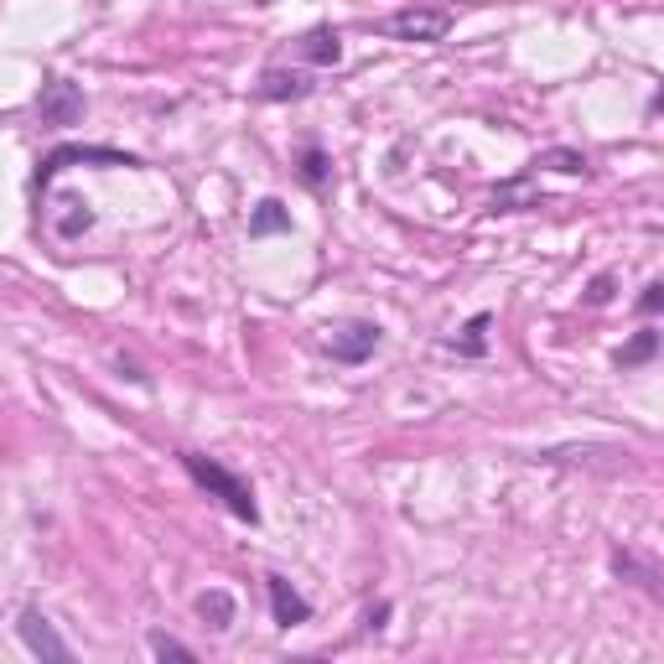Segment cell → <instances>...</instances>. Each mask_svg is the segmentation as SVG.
Returning a JSON list of instances; mask_svg holds the SVG:
<instances>
[{"mask_svg":"<svg viewBox=\"0 0 664 664\" xmlns=\"http://www.w3.org/2000/svg\"><path fill=\"white\" fill-rule=\"evenodd\" d=\"M182 468H188V477L203 488L208 498H218L234 520L244 524H255L260 520V503H255V488L244 483L239 473H229L224 462H214V457H203V451H182Z\"/></svg>","mask_w":664,"mask_h":664,"instance_id":"cell-1","label":"cell"},{"mask_svg":"<svg viewBox=\"0 0 664 664\" xmlns=\"http://www.w3.org/2000/svg\"><path fill=\"white\" fill-rule=\"evenodd\" d=\"M384 31L395 42H442L451 31V11L447 5H405V11H395L384 22Z\"/></svg>","mask_w":664,"mask_h":664,"instance_id":"cell-2","label":"cell"},{"mask_svg":"<svg viewBox=\"0 0 664 664\" xmlns=\"http://www.w3.org/2000/svg\"><path fill=\"white\" fill-rule=\"evenodd\" d=\"M37 110H42V125L68 130V125L84 119V94H78V84H68V78H48L42 94H37Z\"/></svg>","mask_w":664,"mask_h":664,"instance_id":"cell-3","label":"cell"},{"mask_svg":"<svg viewBox=\"0 0 664 664\" xmlns=\"http://www.w3.org/2000/svg\"><path fill=\"white\" fill-rule=\"evenodd\" d=\"M73 162H99V166H141L136 156H125V151H110V145H58L48 162L37 166V188H48L52 177Z\"/></svg>","mask_w":664,"mask_h":664,"instance_id":"cell-4","label":"cell"},{"mask_svg":"<svg viewBox=\"0 0 664 664\" xmlns=\"http://www.w3.org/2000/svg\"><path fill=\"white\" fill-rule=\"evenodd\" d=\"M380 322H343V328L328 337V354L337 358V363H363V358L380 348Z\"/></svg>","mask_w":664,"mask_h":664,"instance_id":"cell-5","label":"cell"},{"mask_svg":"<svg viewBox=\"0 0 664 664\" xmlns=\"http://www.w3.org/2000/svg\"><path fill=\"white\" fill-rule=\"evenodd\" d=\"M22 639H26V649H31V654H42V660H58V664L73 660V649L58 639V628H52L37 608H26L22 613Z\"/></svg>","mask_w":664,"mask_h":664,"instance_id":"cell-6","label":"cell"},{"mask_svg":"<svg viewBox=\"0 0 664 664\" xmlns=\"http://www.w3.org/2000/svg\"><path fill=\"white\" fill-rule=\"evenodd\" d=\"M265 592H270V608H276V623L281 628H296V623H307L311 617V602L285 576H265Z\"/></svg>","mask_w":664,"mask_h":664,"instance_id":"cell-7","label":"cell"},{"mask_svg":"<svg viewBox=\"0 0 664 664\" xmlns=\"http://www.w3.org/2000/svg\"><path fill=\"white\" fill-rule=\"evenodd\" d=\"M255 94L260 99H302L307 94V78H302V73H285V68H270L260 84H255Z\"/></svg>","mask_w":664,"mask_h":664,"instance_id":"cell-8","label":"cell"},{"mask_svg":"<svg viewBox=\"0 0 664 664\" xmlns=\"http://www.w3.org/2000/svg\"><path fill=\"white\" fill-rule=\"evenodd\" d=\"M197 613H203V623H208V628H214V634H224V628H229V623H234V597L229 592H203L197 597Z\"/></svg>","mask_w":664,"mask_h":664,"instance_id":"cell-9","label":"cell"},{"mask_svg":"<svg viewBox=\"0 0 664 664\" xmlns=\"http://www.w3.org/2000/svg\"><path fill=\"white\" fill-rule=\"evenodd\" d=\"M291 229V214H285V203H276V197H265L260 208H255V218H250V234H285Z\"/></svg>","mask_w":664,"mask_h":664,"instance_id":"cell-10","label":"cell"},{"mask_svg":"<svg viewBox=\"0 0 664 664\" xmlns=\"http://www.w3.org/2000/svg\"><path fill=\"white\" fill-rule=\"evenodd\" d=\"M302 58H311V63H322V68H328V63H337V58H343V48H337V31H328V26H317V31L307 37V42H302Z\"/></svg>","mask_w":664,"mask_h":664,"instance_id":"cell-11","label":"cell"},{"mask_svg":"<svg viewBox=\"0 0 664 664\" xmlns=\"http://www.w3.org/2000/svg\"><path fill=\"white\" fill-rule=\"evenodd\" d=\"M488 328H494V317H488V311H477L473 322H468V328H462V337H451V348H457V354H483V348H488Z\"/></svg>","mask_w":664,"mask_h":664,"instance_id":"cell-12","label":"cell"},{"mask_svg":"<svg viewBox=\"0 0 664 664\" xmlns=\"http://www.w3.org/2000/svg\"><path fill=\"white\" fill-rule=\"evenodd\" d=\"M654 354H660V332H654V328H643L639 337H634V343H628V348L617 354V363H623V369H634V363H649Z\"/></svg>","mask_w":664,"mask_h":664,"instance_id":"cell-13","label":"cell"},{"mask_svg":"<svg viewBox=\"0 0 664 664\" xmlns=\"http://www.w3.org/2000/svg\"><path fill=\"white\" fill-rule=\"evenodd\" d=\"M535 166H556V171H566V177H576V171H587V156L582 151H546Z\"/></svg>","mask_w":664,"mask_h":664,"instance_id":"cell-14","label":"cell"},{"mask_svg":"<svg viewBox=\"0 0 664 664\" xmlns=\"http://www.w3.org/2000/svg\"><path fill=\"white\" fill-rule=\"evenodd\" d=\"M151 654H156V660H182V664H192V649H188V643L166 639V634H151Z\"/></svg>","mask_w":664,"mask_h":664,"instance_id":"cell-15","label":"cell"},{"mask_svg":"<svg viewBox=\"0 0 664 664\" xmlns=\"http://www.w3.org/2000/svg\"><path fill=\"white\" fill-rule=\"evenodd\" d=\"M608 302H613V276H597L587 285V307H608Z\"/></svg>","mask_w":664,"mask_h":664,"instance_id":"cell-16","label":"cell"},{"mask_svg":"<svg viewBox=\"0 0 664 664\" xmlns=\"http://www.w3.org/2000/svg\"><path fill=\"white\" fill-rule=\"evenodd\" d=\"M302 177H307L311 188H322V177H328V156H322V151H307V166H302Z\"/></svg>","mask_w":664,"mask_h":664,"instance_id":"cell-17","label":"cell"},{"mask_svg":"<svg viewBox=\"0 0 664 664\" xmlns=\"http://www.w3.org/2000/svg\"><path fill=\"white\" fill-rule=\"evenodd\" d=\"M660 307H664V285L649 281V285H643V296H639V311H643V317H654Z\"/></svg>","mask_w":664,"mask_h":664,"instance_id":"cell-18","label":"cell"}]
</instances>
